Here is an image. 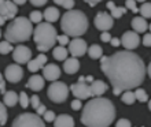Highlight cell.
<instances>
[{"mask_svg": "<svg viewBox=\"0 0 151 127\" xmlns=\"http://www.w3.org/2000/svg\"><path fill=\"white\" fill-rule=\"evenodd\" d=\"M100 68L109 78L113 89L122 92L137 89L146 77V66L137 53L119 51L100 57Z\"/></svg>", "mask_w": 151, "mask_h": 127, "instance_id": "cell-1", "label": "cell"}, {"mask_svg": "<svg viewBox=\"0 0 151 127\" xmlns=\"http://www.w3.org/2000/svg\"><path fill=\"white\" fill-rule=\"evenodd\" d=\"M114 119V104L104 97H95L89 100L81 114V123L87 127H109Z\"/></svg>", "mask_w": 151, "mask_h": 127, "instance_id": "cell-2", "label": "cell"}, {"mask_svg": "<svg viewBox=\"0 0 151 127\" xmlns=\"http://www.w3.org/2000/svg\"><path fill=\"white\" fill-rule=\"evenodd\" d=\"M88 18L80 10H70L60 18V29L68 37L80 38L88 30Z\"/></svg>", "mask_w": 151, "mask_h": 127, "instance_id": "cell-3", "label": "cell"}, {"mask_svg": "<svg viewBox=\"0 0 151 127\" xmlns=\"http://www.w3.org/2000/svg\"><path fill=\"white\" fill-rule=\"evenodd\" d=\"M33 26L29 18L25 16H17L15 19L10 22L6 32H4V38L8 43H25L32 37Z\"/></svg>", "mask_w": 151, "mask_h": 127, "instance_id": "cell-4", "label": "cell"}, {"mask_svg": "<svg viewBox=\"0 0 151 127\" xmlns=\"http://www.w3.org/2000/svg\"><path fill=\"white\" fill-rule=\"evenodd\" d=\"M56 29L51 23L43 22L39 23V26L35 28L33 30V41L36 43L37 49L40 52H47L50 51L56 43Z\"/></svg>", "mask_w": 151, "mask_h": 127, "instance_id": "cell-5", "label": "cell"}, {"mask_svg": "<svg viewBox=\"0 0 151 127\" xmlns=\"http://www.w3.org/2000/svg\"><path fill=\"white\" fill-rule=\"evenodd\" d=\"M69 93H70V89L68 87V85L63 84V82H59V81L52 82L48 86L47 90L48 99L51 100L52 103H63L69 97Z\"/></svg>", "mask_w": 151, "mask_h": 127, "instance_id": "cell-6", "label": "cell"}, {"mask_svg": "<svg viewBox=\"0 0 151 127\" xmlns=\"http://www.w3.org/2000/svg\"><path fill=\"white\" fill-rule=\"evenodd\" d=\"M11 127H45V124L37 114H21L12 122Z\"/></svg>", "mask_w": 151, "mask_h": 127, "instance_id": "cell-7", "label": "cell"}, {"mask_svg": "<svg viewBox=\"0 0 151 127\" xmlns=\"http://www.w3.org/2000/svg\"><path fill=\"white\" fill-rule=\"evenodd\" d=\"M17 12H18V7L14 4V1L0 0V26H3L10 19H15Z\"/></svg>", "mask_w": 151, "mask_h": 127, "instance_id": "cell-8", "label": "cell"}, {"mask_svg": "<svg viewBox=\"0 0 151 127\" xmlns=\"http://www.w3.org/2000/svg\"><path fill=\"white\" fill-rule=\"evenodd\" d=\"M93 23H95L98 30H102V33H103V32H109L114 26V19H113V16L110 14L102 11V12H98L95 15Z\"/></svg>", "mask_w": 151, "mask_h": 127, "instance_id": "cell-9", "label": "cell"}, {"mask_svg": "<svg viewBox=\"0 0 151 127\" xmlns=\"http://www.w3.org/2000/svg\"><path fill=\"white\" fill-rule=\"evenodd\" d=\"M12 59L15 60L17 64H28L32 60V51L25 45H18L12 51Z\"/></svg>", "mask_w": 151, "mask_h": 127, "instance_id": "cell-10", "label": "cell"}, {"mask_svg": "<svg viewBox=\"0 0 151 127\" xmlns=\"http://www.w3.org/2000/svg\"><path fill=\"white\" fill-rule=\"evenodd\" d=\"M4 77H6V79L8 82L17 84V82H19L24 78V70H22L19 64H10L4 70Z\"/></svg>", "mask_w": 151, "mask_h": 127, "instance_id": "cell-11", "label": "cell"}, {"mask_svg": "<svg viewBox=\"0 0 151 127\" xmlns=\"http://www.w3.org/2000/svg\"><path fill=\"white\" fill-rule=\"evenodd\" d=\"M140 44V37L137 33L135 32H125L121 37V45L125 48V51H132L135 48L139 47Z\"/></svg>", "mask_w": 151, "mask_h": 127, "instance_id": "cell-12", "label": "cell"}, {"mask_svg": "<svg viewBox=\"0 0 151 127\" xmlns=\"http://www.w3.org/2000/svg\"><path fill=\"white\" fill-rule=\"evenodd\" d=\"M69 89H70V92L73 93V96L78 100H87V99H89V97H92L89 85H87V84H80V82H77V84H73Z\"/></svg>", "mask_w": 151, "mask_h": 127, "instance_id": "cell-13", "label": "cell"}, {"mask_svg": "<svg viewBox=\"0 0 151 127\" xmlns=\"http://www.w3.org/2000/svg\"><path fill=\"white\" fill-rule=\"evenodd\" d=\"M87 48V43L83 38H74L69 44V52L72 53L73 57H80V56L85 55Z\"/></svg>", "mask_w": 151, "mask_h": 127, "instance_id": "cell-14", "label": "cell"}, {"mask_svg": "<svg viewBox=\"0 0 151 127\" xmlns=\"http://www.w3.org/2000/svg\"><path fill=\"white\" fill-rule=\"evenodd\" d=\"M60 77V68L56 66V64L51 63V64H45V67L43 68V78L45 81H51L52 82H56Z\"/></svg>", "mask_w": 151, "mask_h": 127, "instance_id": "cell-15", "label": "cell"}, {"mask_svg": "<svg viewBox=\"0 0 151 127\" xmlns=\"http://www.w3.org/2000/svg\"><path fill=\"white\" fill-rule=\"evenodd\" d=\"M45 64H47V56L40 53L36 59H32L28 63V70L30 72H37L39 70L45 67Z\"/></svg>", "mask_w": 151, "mask_h": 127, "instance_id": "cell-16", "label": "cell"}, {"mask_svg": "<svg viewBox=\"0 0 151 127\" xmlns=\"http://www.w3.org/2000/svg\"><path fill=\"white\" fill-rule=\"evenodd\" d=\"M44 84H45V79H44L43 77L39 75V74H35V75H32L28 79L26 87L32 89L33 92H40L44 87Z\"/></svg>", "mask_w": 151, "mask_h": 127, "instance_id": "cell-17", "label": "cell"}, {"mask_svg": "<svg viewBox=\"0 0 151 127\" xmlns=\"http://www.w3.org/2000/svg\"><path fill=\"white\" fill-rule=\"evenodd\" d=\"M107 84L103 82V81H93L91 85H89V89H91V94L93 97H102V94H104L107 92Z\"/></svg>", "mask_w": 151, "mask_h": 127, "instance_id": "cell-18", "label": "cell"}, {"mask_svg": "<svg viewBox=\"0 0 151 127\" xmlns=\"http://www.w3.org/2000/svg\"><path fill=\"white\" fill-rule=\"evenodd\" d=\"M63 70L66 74H76L80 70V62L76 57H69L63 62Z\"/></svg>", "mask_w": 151, "mask_h": 127, "instance_id": "cell-19", "label": "cell"}, {"mask_svg": "<svg viewBox=\"0 0 151 127\" xmlns=\"http://www.w3.org/2000/svg\"><path fill=\"white\" fill-rule=\"evenodd\" d=\"M132 28H133V32L135 33H144L148 29V23L147 21L142 18V16H135L132 19Z\"/></svg>", "mask_w": 151, "mask_h": 127, "instance_id": "cell-20", "label": "cell"}, {"mask_svg": "<svg viewBox=\"0 0 151 127\" xmlns=\"http://www.w3.org/2000/svg\"><path fill=\"white\" fill-rule=\"evenodd\" d=\"M59 10L56 7H47L45 8V11L43 14V18L47 21V23H52V22H56V21L59 19Z\"/></svg>", "mask_w": 151, "mask_h": 127, "instance_id": "cell-21", "label": "cell"}, {"mask_svg": "<svg viewBox=\"0 0 151 127\" xmlns=\"http://www.w3.org/2000/svg\"><path fill=\"white\" fill-rule=\"evenodd\" d=\"M55 127H74V119L70 115H59L54 120Z\"/></svg>", "mask_w": 151, "mask_h": 127, "instance_id": "cell-22", "label": "cell"}, {"mask_svg": "<svg viewBox=\"0 0 151 127\" xmlns=\"http://www.w3.org/2000/svg\"><path fill=\"white\" fill-rule=\"evenodd\" d=\"M17 103H19V94H17L14 90H7L3 96V104L6 107H14Z\"/></svg>", "mask_w": 151, "mask_h": 127, "instance_id": "cell-23", "label": "cell"}, {"mask_svg": "<svg viewBox=\"0 0 151 127\" xmlns=\"http://www.w3.org/2000/svg\"><path fill=\"white\" fill-rule=\"evenodd\" d=\"M106 6H107V8L111 11V12H110V15L113 16V19H114V18H121V16L127 12V8H125V7H117L113 1H107V4H106Z\"/></svg>", "mask_w": 151, "mask_h": 127, "instance_id": "cell-24", "label": "cell"}, {"mask_svg": "<svg viewBox=\"0 0 151 127\" xmlns=\"http://www.w3.org/2000/svg\"><path fill=\"white\" fill-rule=\"evenodd\" d=\"M88 55H89L91 59H95V60L100 59L103 56V48L100 45H98V44H93V45H91L88 48Z\"/></svg>", "mask_w": 151, "mask_h": 127, "instance_id": "cell-25", "label": "cell"}, {"mask_svg": "<svg viewBox=\"0 0 151 127\" xmlns=\"http://www.w3.org/2000/svg\"><path fill=\"white\" fill-rule=\"evenodd\" d=\"M68 53L69 51L66 49L65 47H54V52H52V55L55 57L56 60H59V62H65V60L68 59Z\"/></svg>", "mask_w": 151, "mask_h": 127, "instance_id": "cell-26", "label": "cell"}, {"mask_svg": "<svg viewBox=\"0 0 151 127\" xmlns=\"http://www.w3.org/2000/svg\"><path fill=\"white\" fill-rule=\"evenodd\" d=\"M121 100H122V103L128 104V105H132V104L136 101V97H135V93L131 90L125 92L122 96H121Z\"/></svg>", "mask_w": 151, "mask_h": 127, "instance_id": "cell-27", "label": "cell"}, {"mask_svg": "<svg viewBox=\"0 0 151 127\" xmlns=\"http://www.w3.org/2000/svg\"><path fill=\"white\" fill-rule=\"evenodd\" d=\"M135 93V97L137 101H140V103H146V101H148V96H147V92L144 90V89H140V87H137L136 89V92H133Z\"/></svg>", "mask_w": 151, "mask_h": 127, "instance_id": "cell-28", "label": "cell"}, {"mask_svg": "<svg viewBox=\"0 0 151 127\" xmlns=\"http://www.w3.org/2000/svg\"><path fill=\"white\" fill-rule=\"evenodd\" d=\"M139 12L142 18H151V3H144L142 4V7L139 8Z\"/></svg>", "mask_w": 151, "mask_h": 127, "instance_id": "cell-29", "label": "cell"}, {"mask_svg": "<svg viewBox=\"0 0 151 127\" xmlns=\"http://www.w3.org/2000/svg\"><path fill=\"white\" fill-rule=\"evenodd\" d=\"M29 21H30L32 23H41V21H43V12L32 11L29 14Z\"/></svg>", "mask_w": 151, "mask_h": 127, "instance_id": "cell-30", "label": "cell"}, {"mask_svg": "<svg viewBox=\"0 0 151 127\" xmlns=\"http://www.w3.org/2000/svg\"><path fill=\"white\" fill-rule=\"evenodd\" d=\"M11 51H14L11 43H8V41H6V40L0 43V53H1V55H7V53H10Z\"/></svg>", "mask_w": 151, "mask_h": 127, "instance_id": "cell-31", "label": "cell"}, {"mask_svg": "<svg viewBox=\"0 0 151 127\" xmlns=\"http://www.w3.org/2000/svg\"><path fill=\"white\" fill-rule=\"evenodd\" d=\"M7 108L3 103H0V126L7 123Z\"/></svg>", "mask_w": 151, "mask_h": 127, "instance_id": "cell-32", "label": "cell"}, {"mask_svg": "<svg viewBox=\"0 0 151 127\" xmlns=\"http://www.w3.org/2000/svg\"><path fill=\"white\" fill-rule=\"evenodd\" d=\"M54 3H55V4H59L60 7L68 8V11L73 10V7H74V4H76L73 0H55Z\"/></svg>", "mask_w": 151, "mask_h": 127, "instance_id": "cell-33", "label": "cell"}, {"mask_svg": "<svg viewBox=\"0 0 151 127\" xmlns=\"http://www.w3.org/2000/svg\"><path fill=\"white\" fill-rule=\"evenodd\" d=\"M19 104L22 108H28L29 104H30V97H28V94L25 92H21L19 94Z\"/></svg>", "mask_w": 151, "mask_h": 127, "instance_id": "cell-34", "label": "cell"}, {"mask_svg": "<svg viewBox=\"0 0 151 127\" xmlns=\"http://www.w3.org/2000/svg\"><path fill=\"white\" fill-rule=\"evenodd\" d=\"M125 8H127V10H131L133 14H137V12H139V8L136 6V1H133V0H127V1H125Z\"/></svg>", "mask_w": 151, "mask_h": 127, "instance_id": "cell-35", "label": "cell"}, {"mask_svg": "<svg viewBox=\"0 0 151 127\" xmlns=\"http://www.w3.org/2000/svg\"><path fill=\"white\" fill-rule=\"evenodd\" d=\"M44 122H47V123H50V122H54V120L56 119V115H55V112L54 111H48L44 114Z\"/></svg>", "mask_w": 151, "mask_h": 127, "instance_id": "cell-36", "label": "cell"}, {"mask_svg": "<svg viewBox=\"0 0 151 127\" xmlns=\"http://www.w3.org/2000/svg\"><path fill=\"white\" fill-rule=\"evenodd\" d=\"M56 41L59 43L60 47H65V45H69V44H70V40H69V37L66 36V34L58 36V37H56Z\"/></svg>", "mask_w": 151, "mask_h": 127, "instance_id": "cell-37", "label": "cell"}, {"mask_svg": "<svg viewBox=\"0 0 151 127\" xmlns=\"http://www.w3.org/2000/svg\"><path fill=\"white\" fill-rule=\"evenodd\" d=\"M30 104H32V107L35 108V109H37V108L41 105V103H40V97L37 94H33L32 97H30Z\"/></svg>", "mask_w": 151, "mask_h": 127, "instance_id": "cell-38", "label": "cell"}, {"mask_svg": "<svg viewBox=\"0 0 151 127\" xmlns=\"http://www.w3.org/2000/svg\"><path fill=\"white\" fill-rule=\"evenodd\" d=\"M83 108V103H81V100L78 99H74L72 101V109H74V111H78V109H81Z\"/></svg>", "mask_w": 151, "mask_h": 127, "instance_id": "cell-39", "label": "cell"}, {"mask_svg": "<svg viewBox=\"0 0 151 127\" xmlns=\"http://www.w3.org/2000/svg\"><path fill=\"white\" fill-rule=\"evenodd\" d=\"M115 127H132V123L128 119H119L115 124Z\"/></svg>", "mask_w": 151, "mask_h": 127, "instance_id": "cell-40", "label": "cell"}, {"mask_svg": "<svg viewBox=\"0 0 151 127\" xmlns=\"http://www.w3.org/2000/svg\"><path fill=\"white\" fill-rule=\"evenodd\" d=\"M111 34H110V33L109 32H103L102 33V36H100V40L103 41V43H110V41H111Z\"/></svg>", "mask_w": 151, "mask_h": 127, "instance_id": "cell-41", "label": "cell"}, {"mask_svg": "<svg viewBox=\"0 0 151 127\" xmlns=\"http://www.w3.org/2000/svg\"><path fill=\"white\" fill-rule=\"evenodd\" d=\"M143 45H144V47H151V33L144 34V37H143Z\"/></svg>", "mask_w": 151, "mask_h": 127, "instance_id": "cell-42", "label": "cell"}, {"mask_svg": "<svg viewBox=\"0 0 151 127\" xmlns=\"http://www.w3.org/2000/svg\"><path fill=\"white\" fill-rule=\"evenodd\" d=\"M36 112H37V115H39V116L44 115V114L47 112V107H45L44 104H41V105H40V107L37 108V109H36Z\"/></svg>", "mask_w": 151, "mask_h": 127, "instance_id": "cell-43", "label": "cell"}, {"mask_svg": "<svg viewBox=\"0 0 151 127\" xmlns=\"http://www.w3.org/2000/svg\"><path fill=\"white\" fill-rule=\"evenodd\" d=\"M30 3H32L33 6H36V7H41L44 4H47V0H32Z\"/></svg>", "mask_w": 151, "mask_h": 127, "instance_id": "cell-44", "label": "cell"}, {"mask_svg": "<svg viewBox=\"0 0 151 127\" xmlns=\"http://www.w3.org/2000/svg\"><path fill=\"white\" fill-rule=\"evenodd\" d=\"M110 44H111L113 47H119V44H121V40L119 38H115V37H113L111 38V41H110Z\"/></svg>", "mask_w": 151, "mask_h": 127, "instance_id": "cell-45", "label": "cell"}, {"mask_svg": "<svg viewBox=\"0 0 151 127\" xmlns=\"http://www.w3.org/2000/svg\"><path fill=\"white\" fill-rule=\"evenodd\" d=\"M6 92H7V90H6V82L3 81V82L0 84V93H3V94H6Z\"/></svg>", "mask_w": 151, "mask_h": 127, "instance_id": "cell-46", "label": "cell"}, {"mask_svg": "<svg viewBox=\"0 0 151 127\" xmlns=\"http://www.w3.org/2000/svg\"><path fill=\"white\" fill-rule=\"evenodd\" d=\"M98 3H99V1H96V0H92V1H89V0H88V1H87V4H89L91 7H93V6H95V4H98Z\"/></svg>", "mask_w": 151, "mask_h": 127, "instance_id": "cell-47", "label": "cell"}, {"mask_svg": "<svg viewBox=\"0 0 151 127\" xmlns=\"http://www.w3.org/2000/svg\"><path fill=\"white\" fill-rule=\"evenodd\" d=\"M85 81H87V82H91V84H92V82H93L95 79H93V77H92V75H88L87 78H85Z\"/></svg>", "mask_w": 151, "mask_h": 127, "instance_id": "cell-48", "label": "cell"}, {"mask_svg": "<svg viewBox=\"0 0 151 127\" xmlns=\"http://www.w3.org/2000/svg\"><path fill=\"white\" fill-rule=\"evenodd\" d=\"M146 72H147V74H148V77H150V78H151V63L148 64V67L146 68Z\"/></svg>", "mask_w": 151, "mask_h": 127, "instance_id": "cell-49", "label": "cell"}, {"mask_svg": "<svg viewBox=\"0 0 151 127\" xmlns=\"http://www.w3.org/2000/svg\"><path fill=\"white\" fill-rule=\"evenodd\" d=\"M25 3H26L25 0H15V1H14V4H15V6H17V4H21V6H22V4H25Z\"/></svg>", "mask_w": 151, "mask_h": 127, "instance_id": "cell-50", "label": "cell"}, {"mask_svg": "<svg viewBox=\"0 0 151 127\" xmlns=\"http://www.w3.org/2000/svg\"><path fill=\"white\" fill-rule=\"evenodd\" d=\"M78 82H80V84H85V77H80Z\"/></svg>", "mask_w": 151, "mask_h": 127, "instance_id": "cell-51", "label": "cell"}, {"mask_svg": "<svg viewBox=\"0 0 151 127\" xmlns=\"http://www.w3.org/2000/svg\"><path fill=\"white\" fill-rule=\"evenodd\" d=\"M148 109L151 111V100H148Z\"/></svg>", "mask_w": 151, "mask_h": 127, "instance_id": "cell-52", "label": "cell"}, {"mask_svg": "<svg viewBox=\"0 0 151 127\" xmlns=\"http://www.w3.org/2000/svg\"><path fill=\"white\" fill-rule=\"evenodd\" d=\"M1 82H3V75L0 74V84H1Z\"/></svg>", "mask_w": 151, "mask_h": 127, "instance_id": "cell-53", "label": "cell"}, {"mask_svg": "<svg viewBox=\"0 0 151 127\" xmlns=\"http://www.w3.org/2000/svg\"><path fill=\"white\" fill-rule=\"evenodd\" d=\"M148 29H150V32H151V23H150V25H148Z\"/></svg>", "mask_w": 151, "mask_h": 127, "instance_id": "cell-54", "label": "cell"}, {"mask_svg": "<svg viewBox=\"0 0 151 127\" xmlns=\"http://www.w3.org/2000/svg\"><path fill=\"white\" fill-rule=\"evenodd\" d=\"M0 38H1V30H0Z\"/></svg>", "mask_w": 151, "mask_h": 127, "instance_id": "cell-55", "label": "cell"}, {"mask_svg": "<svg viewBox=\"0 0 151 127\" xmlns=\"http://www.w3.org/2000/svg\"><path fill=\"white\" fill-rule=\"evenodd\" d=\"M142 127H143V126H142Z\"/></svg>", "mask_w": 151, "mask_h": 127, "instance_id": "cell-56", "label": "cell"}, {"mask_svg": "<svg viewBox=\"0 0 151 127\" xmlns=\"http://www.w3.org/2000/svg\"><path fill=\"white\" fill-rule=\"evenodd\" d=\"M0 127H1V126H0Z\"/></svg>", "mask_w": 151, "mask_h": 127, "instance_id": "cell-57", "label": "cell"}]
</instances>
